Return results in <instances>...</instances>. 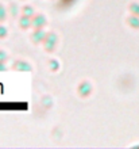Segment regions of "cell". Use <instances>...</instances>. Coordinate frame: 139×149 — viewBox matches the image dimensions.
<instances>
[{
    "mask_svg": "<svg viewBox=\"0 0 139 149\" xmlns=\"http://www.w3.org/2000/svg\"><path fill=\"white\" fill-rule=\"evenodd\" d=\"M6 19V8L3 6H0V22Z\"/></svg>",
    "mask_w": 139,
    "mask_h": 149,
    "instance_id": "9",
    "label": "cell"
},
{
    "mask_svg": "<svg viewBox=\"0 0 139 149\" xmlns=\"http://www.w3.org/2000/svg\"><path fill=\"white\" fill-rule=\"evenodd\" d=\"M15 68L16 69H20V71H30L31 69V67L28 65V64H26V63H23V61H18V63L15 64Z\"/></svg>",
    "mask_w": 139,
    "mask_h": 149,
    "instance_id": "6",
    "label": "cell"
},
{
    "mask_svg": "<svg viewBox=\"0 0 139 149\" xmlns=\"http://www.w3.org/2000/svg\"><path fill=\"white\" fill-rule=\"evenodd\" d=\"M7 36V29L3 27V26H0V38L1 37H6Z\"/></svg>",
    "mask_w": 139,
    "mask_h": 149,
    "instance_id": "10",
    "label": "cell"
},
{
    "mask_svg": "<svg viewBox=\"0 0 139 149\" xmlns=\"http://www.w3.org/2000/svg\"><path fill=\"white\" fill-rule=\"evenodd\" d=\"M78 91H80V94H81L82 96H86V95L91 92V84H88V83H82L81 86H80V88H78Z\"/></svg>",
    "mask_w": 139,
    "mask_h": 149,
    "instance_id": "4",
    "label": "cell"
},
{
    "mask_svg": "<svg viewBox=\"0 0 139 149\" xmlns=\"http://www.w3.org/2000/svg\"><path fill=\"white\" fill-rule=\"evenodd\" d=\"M45 41H46V49L47 50H53L55 46V42H57V37L54 36V34H47L46 38H45Z\"/></svg>",
    "mask_w": 139,
    "mask_h": 149,
    "instance_id": "1",
    "label": "cell"
},
{
    "mask_svg": "<svg viewBox=\"0 0 139 149\" xmlns=\"http://www.w3.org/2000/svg\"><path fill=\"white\" fill-rule=\"evenodd\" d=\"M33 37H34V39L37 41V42H41V41H45V38H46V34H45V31H43L42 29H37Z\"/></svg>",
    "mask_w": 139,
    "mask_h": 149,
    "instance_id": "3",
    "label": "cell"
},
{
    "mask_svg": "<svg viewBox=\"0 0 139 149\" xmlns=\"http://www.w3.org/2000/svg\"><path fill=\"white\" fill-rule=\"evenodd\" d=\"M131 10L134 12H136V14H139V6H138V4H134V6H131Z\"/></svg>",
    "mask_w": 139,
    "mask_h": 149,
    "instance_id": "12",
    "label": "cell"
},
{
    "mask_svg": "<svg viewBox=\"0 0 139 149\" xmlns=\"http://www.w3.org/2000/svg\"><path fill=\"white\" fill-rule=\"evenodd\" d=\"M11 14L12 15H16V14H18V7H16V6H11Z\"/></svg>",
    "mask_w": 139,
    "mask_h": 149,
    "instance_id": "11",
    "label": "cell"
},
{
    "mask_svg": "<svg viewBox=\"0 0 139 149\" xmlns=\"http://www.w3.org/2000/svg\"><path fill=\"white\" fill-rule=\"evenodd\" d=\"M130 24L134 27H139V19L138 18H130Z\"/></svg>",
    "mask_w": 139,
    "mask_h": 149,
    "instance_id": "7",
    "label": "cell"
},
{
    "mask_svg": "<svg viewBox=\"0 0 139 149\" xmlns=\"http://www.w3.org/2000/svg\"><path fill=\"white\" fill-rule=\"evenodd\" d=\"M50 63H51V69H57V68H58L57 61H50Z\"/></svg>",
    "mask_w": 139,
    "mask_h": 149,
    "instance_id": "14",
    "label": "cell"
},
{
    "mask_svg": "<svg viewBox=\"0 0 139 149\" xmlns=\"http://www.w3.org/2000/svg\"><path fill=\"white\" fill-rule=\"evenodd\" d=\"M20 26L24 29H27L30 27V26H33V19H30V16L27 15H24L22 19H20Z\"/></svg>",
    "mask_w": 139,
    "mask_h": 149,
    "instance_id": "5",
    "label": "cell"
},
{
    "mask_svg": "<svg viewBox=\"0 0 139 149\" xmlns=\"http://www.w3.org/2000/svg\"><path fill=\"white\" fill-rule=\"evenodd\" d=\"M33 12H34V11H33V8H31V7H24L23 8V14H24V15L31 16V15H33Z\"/></svg>",
    "mask_w": 139,
    "mask_h": 149,
    "instance_id": "8",
    "label": "cell"
},
{
    "mask_svg": "<svg viewBox=\"0 0 139 149\" xmlns=\"http://www.w3.org/2000/svg\"><path fill=\"white\" fill-rule=\"evenodd\" d=\"M45 24H46V18L43 15H37L34 19H33V26H34L35 29H42Z\"/></svg>",
    "mask_w": 139,
    "mask_h": 149,
    "instance_id": "2",
    "label": "cell"
},
{
    "mask_svg": "<svg viewBox=\"0 0 139 149\" xmlns=\"http://www.w3.org/2000/svg\"><path fill=\"white\" fill-rule=\"evenodd\" d=\"M7 58V54L4 53V52H1L0 50V61H4V60Z\"/></svg>",
    "mask_w": 139,
    "mask_h": 149,
    "instance_id": "13",
    "label": "cell"
}]
</instances>
